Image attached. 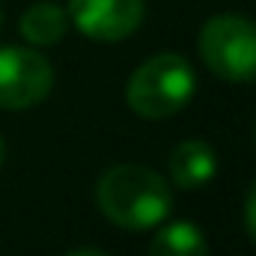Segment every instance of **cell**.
<instances>
[{"label": "cell", "mask_w": 256, "mask_h": 256, "mask_svg": "<svg viewBox=\"0 0 256 256\" xmlns=\"http://www.w3.org/2000/svg\"><path fill=\"white\" fill-rule=\"evenodd\" d=\"M96 202L120 230L143 232L170 218L173 191L155 170L143 164H116L98 176Z\"/></svg>", "instance_id": "cell-1"}, {"label": "cell", "mask_w": 256, "mask_h": 256, "mask_svg": "<svg viewBox=\"0 0 256 256\" xmlns=\"http://www.w3.org/2000/svg\"><path fill=\"white\" fill-rule=\"evenodd\" d=\"M196 92L194 66L173 51L155 54L134 68L126 84L128 108L143 120H167L188 108Z\"/></svg>", "instance_id": "cell-2"}, {"label": "cell", "mask_w": 256, "mask_h": 256, "mask_svg": "<svg viewBox=\"0 0 256 256\" xmlns=\"http://www.w3.org/2000/svg\"><path fill=\"white\" fill-rule=\"evenodd\" d=\"M200 57L218 78L230 84L256 80V21L244 15H214L202 24L196 39Z\"/></svg>", "instance_id": "cell-3"}, {"label": "cell", "mask_w": 256, "mask_h": 256, "mask_svg": "<svg viewBox=\"0 0 256 256\" xmlns=\"http://www.w3.org/2000/svg\"><path fill=\"white\" fill-rule=\"evenodd\" d=\"M54 86V66L33 48H0V108L27 110L48 98Z\"/></svg>", "instance_id": "cell-4"}, {"label": "cell", "mask_w": 256, "mask_h": 256, "mask_svg": "<svg viewBox=\"0 0 256 256\" xmlns=\"http://www.w3.org/2000/svg\"><path fill=\"white\" fill-rule=\"evenodd\" d=\"M68 21L96 42H122L146 15V0H68Z\"/></svg>", "instance_id": "cell-5"}, {"label": "cell", "mask_w": 256, "mask_h": 256, "mask_svg": "<svg viewBox=\"0 0 256 256\" xmlns=\"http://www.w3.org/2000/svg\"><path fill=\"white\" fill-rule=\"evenodd\" d=\"M218 152L212 149V143L206 140H182L173 152H170V161H167V170H170V179L176 188L182 191H196V188H206L214 176H218Z\"/></svg>", "instance_id": "cell-6"}, {"label": "cell", "mask_w": 256, "mask_h": 256, "mask_svg": "<svg viewBox=\"0 0 256 256\" xmlns=\"http://www.w3.org/2000/svg\"><path fill=\"white\" fill-rule=\"evenodd\" d=\"M68 12L63 6L51 3V0H42V3H33L21 21H18V30L21 36L30 42V45H39V48H48V45H57L68 30Z\"/></svg>", "instance_id": "cell-7"}, {"label": "cell", "mask_w": 256, "mask_h": 256, "mask_svg": "<svg viewBox=\"0 0 256 256\" xmlns=\"http://www.w3.org/2000/svg\"><path fill=\"white\" fill-rule=\"evenodd\" d=\"M149 256H208V248H206V236L196 224L170 220L155 232Z\"/></svg>", "instance_id": "cell-8"}, {"label": "cell", "mask_w": 256, "mask_h": 256, "mask_svg": "<svg viewBox=\"0 0 256 256\" xmlns=\"http://www.w3.org/2000/svg\"><path fill=\"white\" fill-rule=\"evenodd\" d=\"M244 230L250 236V242L256 244V179L248 188V196H244Z\"/></svg>", "instance_id": "cell-9"}, {"label": "cell", "mask_w": 256, "mask_h": 256, "mask_svg": "<svg viewBox=\"0 0 256 256\" xmlns=\"http://www.w3.org/2000/svg\"><path fill=\"white\" fill-rule=\"evenodd\" d=\"M68 256H108V254H102V250H92V248H84V250H72Z\"/></svg>", "instance_id": "cell-10"}, {"label": "cell", "mask_w": 256, "mask_h": 256, "mask_svg": "<svg viewBox=\"0 0 256 256\" xmlns=\"http://www.w3.org/2000/svg\"><path fill=\"white\" fill-rule=\"evenodd\" d=\"M3 161H6V140L0 137V167H3Z\"/></svg>", "instance_id": "cell-11"}, {"label": "cell", "mask_w": 256, "mask_h": 256, "mask_svg": "<svg viewBox=\"0 0 256 256\" xmlns=\"http://www.w3.org/2000/svg\"><path fill=\"white\" fill-rule=\"evenodd\" d=\"M0 27H3V9H0Z\"/></svg>", "instance_id": "cell-12"}]
</instances>
